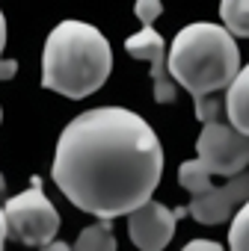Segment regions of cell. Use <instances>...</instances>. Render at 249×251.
<instances>
[{"label": "cell", "mask_w": 249, "mask_h": 251, "mask_svg": "<svg viewBox=\"0 0 249 251\" xmlns=\"http://www.w3.org/2000/svg\"><path fill=\"white\" fill-rule=\"evenodd\" d=\"M18 71V62L15 59H0V80H12Z\"/></svg>", "instance_id": "cell-17"}, {"label": "cell", "mask_w": 249, "mask_h": 251, "mask_svg": "<svg viewBox=\"0 0 249 251\" xmlns=\"http://www.w3.org/2000/svg\"><path fill=\"white\" fill-rule=\"evenodd\" d=\"M3 48H6V18H3V12H0V53H3Z\"/></svg>", "instance_id": "cell-20"}, {"label": "cell", "mask_w": 249, "mask_h": 251, "mask_svg": "<svg viewBox=\"0 0 249 251\" xmlns=\"http://www.w3.org/2000/svg\"><path fill=\"white\" fill-rule=\"evenodd\" d=\"M225 109V103L219 100V98H202V100H196V115H199V121L205 124V121H214V118H219V112Z\"/></svg>", "instance_id": "cell-15"}, {"label": "cell", "mask_w": 249, "mask_h": 251, "mask_svg": "<svg viewBox=\"0 0 249 251\" xmlns=\"http://www.w3.org/2000/svg\"><path fill=\"white\" fill-rule=\"evenodd\" d=\"M74 251H116V236L110 230V222L101 219V222L83 227L80 236L74 239Z\"/></svg>", "instance_id": "cell-10"}, {"label": "cell", "mask_w": 249, "mask_h": 251, "mask_svg": "<svg viewBox=\"0 0 249 251\" xmlns=\"http://www.w3.org/2000/svg\"><path fill=\"white\" fill-rule=\"evenodd\" d=\"M9 236V225H6V213H3V204H0V251H3V242Z\"/></svg>", "instance_id": "cell-18"}, {"label": "cell", "mask_w": 249, "mask_h": 251, "mask_svg": "<svg viewBox=\"0 0 249 251\" xmlns=\"http://www.w3.org/2000/svg\"><path fill=\"white\" fill-rule=\"evenodd\" d=\"M222 103H225L228 124L237 133L249 136V65H243L240 74L234 77V83L225 89Z\"/></svg>", "instance_id": "cell-9"}, {"label": "cell", "mask_w": 249, "mask_h": 251, "mask_svg": "<svg viewBox=\"0 0 249 251\" xmlns=\"http://www.w3.org/2000/svg\"><path fill=\"white\" fill-rule=\"evenodd\" d=\"M228 251H249V201L231 219V227H228Z\"/></svg>", "instance_id": "cell-13"}, {"label": "cell", "mask_w": 249, "mask_h": 251, "mask_svg": "<svg viewBox=\"0 0 249 251\" xmlns=\"http://www.w3.org/2000/svg\"><path fill=\"white\" fill-rule=\"evenodd\" d=\"M113 68L110 42L86 21H60L42 50V86L80 100L98 92Z\"/></svg>", "instance_id": "cell-2"}, {"label": "cell", "mask_w": 249, "mask_h": 251, "mask_svg": "<svg viewBox=\"0 0 249 251\" xmlns=\"http://www.w3.org/2000/svg\"><path fill=\"white\" fill-rule=\"evenodd\" d=\"M163 175V148L152 124L124 106L74 115L57 139V189L98 222L131 216L152 201Z\"/></svg>", "instance_id": "cell-1"}, {"label": "cell", "mask_w": 249, "mask_h": 251, "mask_svg": "<svg viewBox=\"0 0 249 251\" xmlns=\"http://www.w3.org/2000/svg\"><path fill=\"white\" fill-rule=\"evenodd\" d=\"M249 201V175H237L222 186H205L202 192H196L187 204L190 216L199 225H222L225 219H231L234 207L240 210Z\"/></svg>", "instance_id": "cell-7"}, {"label": "cell", "mask_w": 249, "mask_h": 251, "mask_svg": "<svg viewBox=\"0 0 249 251\" xmlns=\"http://www.w3.org/2000/svg\"><path fill=\"white\" fill-rule=\"evenodd\" d=\"M196 154H199L196 160L211 175L237 177L249 166V136L237 133L231 124L214 118L202 124V133L196 139Z\"/></svg>", "instance_id": "cell-5"}, {"label": "cell", "mask_w": 249, "mask_h": 251, "mask_svg": "<svg viewBox=\"0 0 249 251\" xmlns=\"http://www.w3.org/2000/svg\"><path fill=\"white\" fill-rule=\"evenodd\" d=\"M3 192H6V177L0 175V195H3Z\"/></svg>", "instance_id": "cell-21"}, {"label": "cell", "mask_w": 249, "mask_h": 251, "mask_svg": "<svg viewBox=\"0 0 249 251\" xmlns=\"http://www.w3.org/2000/svg\"><path fill=\"white\" fill-rule=\"evenodd\" d=\"M124 50L134 59H146L152 65V83H155V100L172 103L175 100V80L169 77V48L163 36L155 27H143L140 33L124 39Z\"/></svg>", "instance_id": "cell-8"}, {"label": "cell", "mask_w": 249, "mask_h": 251, "mask_svg": "<svg viewBox=\"0 0 249 251\" xmlns=\"http://www.w3.org/2000/svg\"><path fill=\"white\" fill-rule=\"evenodd\" d=\"M137 18L143 21V27H152L157 15H163V3L160 0H137V6H134Z\"/></svg>", "instance_id": "cell-14"}, {"label": "cell", "mask_w": 249, "mask_h": 251, "mask_svg": "<svg viewBox=\"0 0 249 251\" xmlns=\"http://www.w3.org/2000/svg\"><path fill=\"white\" fill-rule=\"evenodd\" d=\"M39 251H74V245H68V242H62V239H54L51 245H45V248H39Z\"/></svg>", "instance_id": "cell-19"}, {"label": "cell", "mask_w": 249, "mask_h": 251, "mask_svg": "<svg viewBox=\"0 0 249 251\" xmlns=\"http://www.w3.org/2000/svg\"><path fill=\"white\" fill-rule=\"evenodd\" d=\"M0 121H3V109H0Z\"/></svg>", "instance_id": "cell-22"}, {"label": "cell", "mask_w": 249, "mask_h": 251, "mask_svg": "<svg viewBox=\"0 0 249 251\" xmlns=\"http://www.w3.org/2000/svg\"><path fill=\"white\" fill-rule=\"evenodd\" d=\"M181 251H222V245L219 242H211V239H193Z\"/></svg>", "instance_id": "cell-16"}, {"label": "cell", "mask_w": 249, "mask_h": 251, "mask_svg": "<svg viewBox=\"0 0 249 251\" xmlns=\"http://www.w3.org/2000/svg\"><path fill=\"white\" fill-rule=\"evenodd\" d=\"M178 183L196 195V192H202L205 186H211V172H208L199 160H187V163L178 166Z\"/></svg>", "instance_id": "cell-12"}, {"label": "cell", "mask_w": 249, "mask_h": 251, "mask_svg": "<svg viewBox=\"0 0 249 251\" xmlns=\"http://www.w3.org/2000/svg\"><path fill=\"white\" fill-rule=\"evenodd\" d=\"M3 213H6L9 233H12L18 242L33 245V248H45V245H51V242L57 239L60 213H57V207L51 204V198L45 195L42 177H33L24 192L12 195V198L3 204Z\"/></svg>", "instance_id": "cell-4"}, {"label": "cell", "mask_w": 249, "mask_h": 251, "mask_svg": "<svg viewBox=\"0 0 249 251\" xmlns=\"http://www.w3.org/2000/svg\"><path fill=\"white\" fill-rule=\"evenodd\" d=\"M219 18L234 39H249V0H222Z\"/></svg>", "instance_id": "cell-11"}, {"label": "cell", "mask_w": 249, "mask_h": 251, "mask_svg": "<svg viewBox=\"0 0 249 251\" xmlns=\"http://www.w3.org/2000/svg\"><path fill=\"white\" fill-rule=\"evenodd\" d=\"M240 74V50L222 24L196 21L178 30L169 45V77L196 100L228 89Z\"/></svg>", "instance_id": "cell-3"}, {"label": "cell", "mask_w": 249, "mask_h": 251, "mask_svg": "<svg viewBox=\"0 0 249 251\" xmlns=\"http://www.w3.org/2000/svg\"><path fill=\"white\" fill-rule=\"evenodd\" d=\"M190 210L187 207H178V210H169L163 207L160 201H146L140 210H134L128 216V233H131V242L140 248V251H163L172 236H175V225L181 216H187Z\"/></svg>", "instance_id": "cell-6"}]
</instances>
